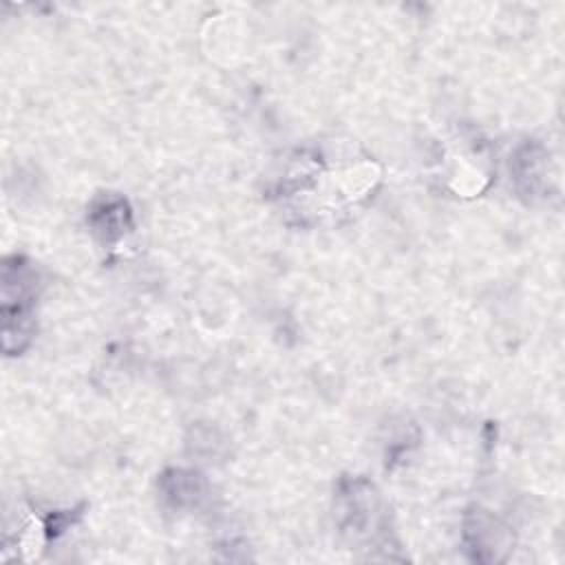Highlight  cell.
<instances>
[{"label": "cell", "mask_w": 565, "mask_h": 565, "mask_svg": "<svg viewBox=\"0 0 565 565\" xmlns=\"http://www.w3.org/2000/svg\"><path fill=\"white\" fill-rule=\"evenodd\" d=\"M18 263L13 256L2 267V344L7 353H18L24 347L33 307L29 269Z\"/></svg>", "instance_id": "6da1fadb"}]
</instances>
